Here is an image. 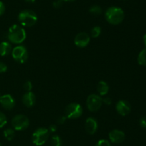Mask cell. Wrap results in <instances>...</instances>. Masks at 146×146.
Segmentation results:
<instances>
[{
	"label": "cell",
	"instance_id": "13",
	"mask_svg": "<svg viewBox=\"0 0 146 146\" xmlns=\"http://www.w3.org/2000/svg\"><path fill=\"white\" fill-rule=\"evenodd\" d=\"M98 122L94 117H88L85 123V129L90 135H94L98 130Z\"/></svg>",
	"mask_w": 146,
	"mask_h": 146
},
{
	"label": "cell",
	"instance_id": "21",
	"mask_svg": "<svg viewBox=\"0 0 146 146\" xmlns=\"http://www.w3.org/2000/svg\"><path fill=\"white\" fill-rule=\"evenodd\" d=\"M101 33V28L99 26H96L94 28L91 29V37L94 38H96V37H99L100 34Z\"/></svg>",
	"mask_w": 146,
	"mask_h": 146
},
{
	"label": "cell",
	"instance_id": "36",
	"mask_svg": "<svg viewBox=\"0 0 146 146\" xmlns=\"http://www.w3.org/2000/svg\"><path fill=\"white\" fill-rule=\"evenodd\" d=\"M0 146H1V143H0Z\"/></svg>",
	"mask_w": 146,
	"mask_h": 146
},
{
	"label": "cell",
	"instance_id": "34",
	"mask_svg": "<svg viewBox=\"0 0 146 146\" xmlns=\"http://www.w3.org/2000/svg\"><path fill=\"white\" fill-rule=\"evenodd\" d=\"M64 1H68V2H71V1H74L75 0H64Z\"/></svg>",
	"mask_w": 146,
	"mask_h": 146
},
{
	"label": "cell",
	"instance_id": "18",
	"mask_svg": "<svg viewBox=\"0 0 146 146\" xmlns=\"http://www.w3.org/2000/svg\"><path fill=\"white\" fill-rule=\"evenodd\" d=\"M4 136L7 140L10 141L14 139V136H15V132H14V129L11 128H7L4 131Z\"/></svg>",
	"mask_w": 146,
	"mask_h": 146
},
{
	"label": "cell",
	"instance_id": "1",
	"mask_svg": "<svg viewBox=\"0 0 146 146\" xmlns=\"http://www.w3.org/2000/svg\"><path fill=\"white\" fill-rule=\"evenodd\" d=\"M125 14L123 10L118 7H111L105 12V18L111 24L118 25L124 19Z\"/></svg>",
	"mask_w": 146,
	"mask_h": 146
},
{
	"label": "cell",
	"instance_id": "9",
	"mask_svg": "<svg viewBox=\"0 0 146 146\" xmlns=\"http://www.w3.org/2000/svg\"><path fill=\"white\" fill-rule=\"evenodd\" d=\"M90 42V37L87 33H78L74 39V43L76 45L81 48L86 47Z\"/></svg>",
	"mask_w": 146,
	"mask_h": 146
},
{
	"label": "cell",
	"instance_id": "29",
	"mask_svg": "<svg viewBox=\"0 0 146 146\" xmlns=\"http://www.w3.org/2000/svg\"><path fill=\"white\" fill-rule=\"evenodd\" d=\"M5 5H4V3L1 1H0V16L3 15L5 12Z\"/></svg>",
	"mask_w": 146,
	"mask_h": 146
},
{
	"label": "cell",
	"instance_id": "20",
	"mask_svg": "<svg viewBox=\"0 0 146 146\" xmlns=\"http://www.w3.org/2000/svg\"><path fill=\"white\" fill-rule=\"evenodd\" d=\"M89 12L94 15H100L102 13V9L98 5H94L90 7Z\"/></svg>",
	"mask_w": 146,
	"mask_h": 146
},
{
	"label": "cell",
	"instance_id": "22",
	"mask_svg": "<svg viewBox=\"0 0 146 146\" xmlns=\"http://www.w3.org/2000/svg\"><path fill=\"white\" fill-rule=\"evenodd\" d=\"M7 123V119L5 115L3 113L0 112V128L5 126V125Z\"/></svg>",
	"mask_w": 146,
	"mask_h": 146
},
{
	"label": "cell",
	"instance_id": "15",
	"mask_svg": "<svg viewBox=\"0 0 146 146\" xmlns=\"http://www.w3.org/2000/svg\"><path fill=\"white\" fill-rule=\"evenodd\" d=\"M11 45L8 42H2L0 43V55L4 57L11 52Z\"/></svg>",
	"mask_w": 146,
	"mask_h": 146
},
{
	"label": "cell",
	"instance_id": "3",
	"mask_svg": "<svg viewBox=\"0 0 146 146\" xmlns=\"http://www.w3.org/2000/svg\"><path fill=\"white\" fill-rule=\"evenodd\" d=\"M18 20L20 24L24 27H30L34 26L37 22L38 17L34 11L29 9H25L19 14Z\"/></svg>",
	"mask_w": 146,
	"mask_h": 146
},
{
	"label": "cell",
	"instance_id": "11",
	"mask_svg": "<svg viewBox=\"0 0 146 146\" xmlns=\"http://www.w3.org/2000/svg\"><path fill=\"white\" fill-rule=\"evenodd\" d=\"M115 108H116L117 112L122 116H125L128 115L131 110V104L126 100L118 101L115 106Z\"/></svg>",
	"mask_w": 146,
	"mask_h": 146
},
{
	"label": "cell",
	"instance_id": "17",
	"mask_svg": "<svg viewBox=\"0 0 146 146\" xmlns=\"http://www.w3.org/2000/svg\"><path fill=\"white\" fill-rule=\"evenodd\" d=\"M138 62L140 65L146 67V48L143 49L138 54Z\"/></svg>",
	"mask_w": 146,
	"mask_h": 146
},
{
	"label": "cell",
	"instance_id": "19",
	"mask_svg": "<svg viewBox=\"0 0 146 146\" xmlns=\"http://www.w3.org/2000/svg\"><path fill=\"white\" fill-rule=\"evenodd\" d=\"M51 144L52 146H62V140L59 136L56 135L51 137Z\"/></svg>",
	"mask_w": 146,
	"mask_h": 146
},
{
	"label": "cell",
	"instance_id": "27",
	"mask_svg": "<svg viewBox=\"0 0 146 146\" xmlns=\"http://www.w3.org/2000/svg\"><path fill=\"white\" fill-rule=\"evenodd\" d=\"M7 64H4V62H0V73H4L7 72Z\"/></svg>",
	"mask_w": 146,
	"mask_h": 146
},
{
	"label": "cell",
	"instance_id": "5",
	"mask_svg": "<svg viewBox=\"0 0 146 146\" xmlns=\"http://www.w3.org/2000/svg\"><path fill=\"white\" fill-rule=\"evenodd\" d=\"M11 125L14 130H24L29 125V120L24 115H17L12 118Z\"/></svg>",
	"mask_w": 146,
	"mask_h": 146
},
{
	"label": "cell",
	"instance_id": "26",
	"mask_svg": "<svg viewBox=\"0 0 146 146\" xmlns=\"http://www.w3.org/2000/svg\"><path fill=\"white\" fill-rule=\"evenodd\" d=\"M140 125L143 128H146V116H143L139 120Z\"/></svg>",
	"mask_w": 146,
	"mask_h": 146
},
{
	"label": "cell",
	"instance_id": "12",
	"mask_svg": "<svg viewBox=\"0 0 146 146\" xmlns=\"http://www.w3.org/2000/svg\"><path fill=\"white\" fill-rule=\"evenodd\" d=\"M110 140L113 143H121L125 140V133L120 130H113L111 131L108 135Z\"/></svg>",
	"mask_w": 146,
	"mask_h": 146
},
{
	"label": "cell",
	"instance_id": "33",
	"mask_svg": "<svg viewBox=\"0 0 146 146\" xmlns=\"http://www.w3.org/2000/svg\"><path fill=\"white\" fill-rule=\"evenodd\" d=\"M25 1H27V2H29V3H33L35 1V0H24Z\"/></svg>",
	"mask_w": 146,
	"mask_h": 146
},
{
	"label": "cell",
	"instance_id": "23",
	"mask_svg": "<svg viewBox=\"0 0 146 146\" xmlns=\"http://www.w3.org/2000/svg\"><path fill=\"white\" fill-rule=\"evenodd\" d=\"M95 146H111V143L108 140H105V139H102V140H100L97 142V143L96 144Z\"/></svg>",
	"mask_w": 146,
	"mask_h": 146
},
{
	"label": "cell",
	"instance_id": "14",
	"mask_svg": "<svg viewBox=\"0 0 146 146\" xmlns=\"http://www.w3.org/2000/svg\"><path fill=\"white\" fill-rule=\"evenodd\" d=\"M23 104L27 107H31L35 104L36 96L32 92H27L22 97Z\"/></svg>",
	"mask_w": 146,
	"mask_h": 146
},
{
	"label": "cell",
	"instance_id": "28",
	"mask_svg": "<svg viewBox=\"0 0 146 146\" xmlns=\"http://www.w3.org/2000/svg\"><path fill=\"white\" fill-rule=\"evenodd\" d=\"M102 100L103 103H104V104H106V105H110V104H111V103H112V100H111V97H104V99H102Z\"/></svg>",
	"mask_w": 146,
	"mask_h": 146
},
{
	"label": "cell",
	"instance_id": "7",
	"mask_svg": "<svg viewBox=\"0 0 146 146\" xmlns=\"http://www.w3.org/2000/svg\"><path fill=\"white\" fill-rule=\"evenodd\" d=\"M11 55L17 62L24 63L28 59V52L24 46L18 45L11 50Z\"/></svg>",
	"mask_w": 146,
	"mask_h": 146
},
{
	"label": "cell",
	"instance_id": "32",
	"mask_svg": "<svg viewBox=\"0 0 146 146\" xmlns=\"http://www.w3.org/2000/svg\"><path fill=\"white\" fill-rule=\"evenodd\" d=\"M143 43H144V44H145V46L146 47V34L143 36Z\"/></svg>",
	"mask_w": 146,
	"mask_h": 146
},
{
	"label": "cell",
	"instance_id": "25",
	"mask_svg": "<svg viewBox=\"0 0 146 146\" xmlns=\"http://www.w3.org/2000/svg\"><path fill=\"white\" fill-rule=\"evenodd\" d=\"M64 2V0H56V1H54V3H53V7L56 9H58L60 8V7H62Z\"/></svg>",
	"mask_w": 146,
	"mask_h": 146
},
{
	"label": "cell",
	"instance_id": "16",
	"mask_svg": "<svg viewBox=\"0 0 146 146\" xmlns=\"http://www.w3.org/2000/svg\"><path fill=\"white\" fill-rule=\"evenodd\" d=\"M96 89L100 96H104L108 92L109 86L105 81H100L97 84Z\"/></svg>",
	"mask_w": 146,
	"mask_h": 146
},
{
	"label": "cell",
	"instance_id": "24",
	"mask_svg": "<svg viewBox=\"0 0 146 146\" xmlns=\"http://www.w3.org/2000/svg\"><path fill=\"white\" fill-rule=\"evenodd\" d=\"M32 88H33L32 83H31V81H29V80L27 81L24 84V89L27 92H30L31 90H32Z\"/></svg>",
	"mask_w": 146,
	"mask_h": 146
},
{
	"label": "cell",
	"instance_id": "35",
	"mask_svg": "<svg viewBox=\"0 0 146 146\" xmlns=\"http://www.w3.org/2000/svg\"><path fill=\"white\" fill-rule=\"evenodd\" d=\"M1 93H0V97H1Z\"/></svg>",
	"mask_w": 146,
	"mask_h": 146
},
{
	"label": "cell",
	"instance_id": "10",
	"mask_svg": "<svg viewBox=\"0 0 146 146\" xmlns=\"http://www.w3.org/2000/svg\"><path fill=\"white\" fill-rule=\"evenodd\" d=\"M0 104L5 110H10L15 106V100L11 94H4L0 97Z\"/></svg>",
	"mask_w": 146,
	"mask_h": 146
},
{
	"label": "cell",
	"instance_id": "6",
	"mask_svg": "<svg viewBox=\"0 0 146 146\" xmlns=\"http://www.w3.org/2000/svg\"><path fill=\"white\" fill-rule=\"evenodd\" d=\"M66 116L68 119H76L82 115L83 108L78 103L73 102L66 107Z\"/></svg>",
	"mask_w": 146,
	"mask_h": 146
},
{
	"label": "cell",
	"instance_id": "31",
	"mask_svg": "<svg viewBox=\"0 0 146 146\" xmlns=\"http://www.w3.org/2000/svg\"><path fill=\"white\" fill-rule=\"evenodd\" d=\"M48 130L50 133H54V132L56 131L57 130L56 125H51L49 126V127H48Z\"/></svg>",
	"mask_w": 146,
	"mask_h": 146
},
{
	"label": "cell",
	"instance_id": "8",
	"mask_svg": "<svg viewBox=\"0 0 146 146\" xmlns=\"http://www.w3.org/2000/svg\"><path fill=\"white\" fill-rule=\"evenodd\" d=\"M103 104L102 98L100 95L96 94H90L86 100V106L88 110L91 112H95L101 108Z\"/></svg>",
	"mask_w": 146,
	"mask_h": 146
},
{
	"label": "cell",
	"instance_id": "4",
	"mask_svg": "<svg viewBox=\"0 0 146 146\" xmlns=\"http://www.w3.org/2000/svg\"><path fill=\"white\" fill-rule=\"evenodd\" d=\"M50 132L45 127L36 129L32 134V142L36 146L43 145L48 140Z\"/></svg>",
	"mask_w": 146,
	"mask_h": 146
},
{
	"label": "cell",
	"instance_id": "30",
	"mask_svg": "<svg viewBox=\"0 0 146 146\" xmlns=\"http://www.w3.org/2000/svg\"><path fill=\"white\" fill-rule=\"evenodd\" d=\"M66 119H67V117H66V116H61V117H59L58 118V120H57V121H58V124H61V125H62V124H64V123H65L66 122Z\"/></svg>",
	"mask_w": 146,
	"mask_h": 146
},
{
	"label": "cell",
	"instance_id": "2",
	"mask_svg": "<svg viewBox=\"0 0 146 146\" xmlns=\"http://www.w3.org/2000/svg\"><path fill=\"white\" fill-rule=\"evenodd\" d=\"M27 37L26 31L23 27L14 24L9 29L7 32V38L14 44H21Z\"/></svg>",
	"mask_w": 146,
	"mask_h": 146
}]
</instances>
